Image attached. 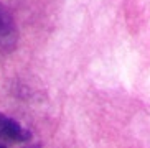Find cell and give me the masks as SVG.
<instances>
[{"instance_id":"6da1fadb","label":"cell","mask_w":150,"mask_h":148,"mask_svg":"<svg viewBox=\"0 0 150 148\" xmlns=\"http://www.w3.org/2000/svg\"><path fill=\"white\" fill-rule=\"evenodd\" d=\"M17 44V30L8 12L0 4V51H12Z\"/></svg>"},{"instance_id":"7a4b0ae2","label":"cell","mask_w":150,"mask_h":148,"mask_svg":"<svg viewBox=\"0 0 150 148\" xmlns=\"http://www.w3.org/2000/svg\"><path fill=\"white\" fill-rule=\"evenodd\" d=\"M31 137V133L23 128L13 118L0 113V140H8V142H27Z\"/></svg>"},{"instance_id":"3957f363","label":"cell","mask_w":150,"mask_h":148,"mask_svg":"<svg viewBox=\"0 0 150 148\" xmlns=\"http://www.w3.org/2000/svg\"><path fill=\"white\" fill-rule=\"evenodd\" d=\"M0 148H5V147H4V145H0Z\"/></svg>"}]
</instances>
